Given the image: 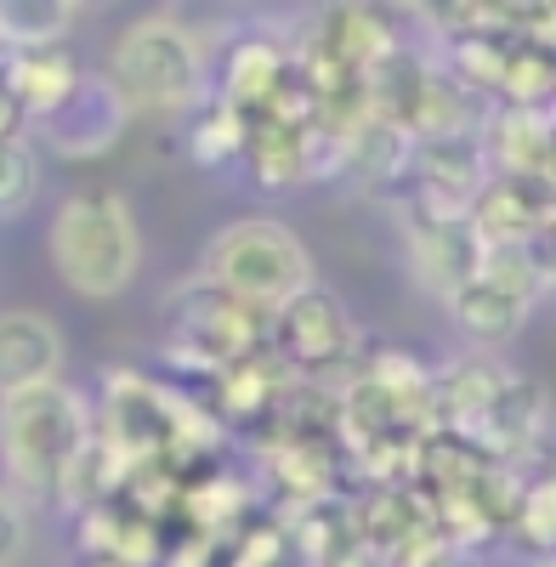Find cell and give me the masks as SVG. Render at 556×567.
I'll return each instance as SVG.
<instances>
[{
    "label": "cell",
    "instance_id": "obj_8",
    "mask_svg": "<svg viewBox=\"0 0 556 567\" xmlns=\"http://www.w3.org/2000/svg\"><path fill=\"white\" fill-rule=\"evenodd\" d=\"M488 182V154L483 136L472 131H437L421 148V205L426 216H466L472 199Z\"/></svg>",
    "mask_w": 556,
    "mask_h": 567
},
{
    "label": "cell",
    "instance_id": "obj_20",
    "mask_svg": "<svg viewBox=\"0 0 556 567\" xmlns=\"http://www.w3.org/2000/svg\"><path fill=\"white\" fill-rule=\"evenodd\" d=\"M69 7H74V12H80V7H85V12H97V7H109V0H69Z\"/></svg>",
    "mask_w": 556,
    "mask_h": 567
},
{
    "label": "cell",
    "instance_id": "obj_10",
    "mask_svg": "<svg viewBox=\"0 0 556 567\" xmlns=\"http://www.w3.org/2000/svg\"><path fill=\"white\" fill-rule=\"evenodd\" d=\"M278 318V341H285V358L301 369H323V363H341L352 352V323L347 307L336 296H323L318 284H307L301 296H290L285 307H272Z\"/></svg>",
    "mask_w": 556,
    "mask_h": 567
},
{
    "label": "cell",
    "instance_id": "obj_17",
    "mask_svg": "<svg viewBox=\"0 0 556 567\" xmlns=\"http://www.w3.org/2000/svg\"><path fill=\"white\" fill-rule=\"evenodd\" d=\"M34 182H40V165L23 148V136H0V221L34 199Z\"/></svg>",
    "mask_w": 556,
    "mask_h": 567
},
{
    "label": "cell",
    "instance_id": "obj_13",
    "mask_svg": "<svg viewBox=\"0 0 556 567\" xmlns=\"http://www.w3.org/2000/svg\"><path fill=\"white\" fill-rule=\"evenodd\" d=\"M0 85L18 97L23 120H40L80 85V69L63 45H29V52H0Z\"/></svg>",
    "mask_w": 556,
    "mask_h": 567
},
{
    "label": "cell",
    "instance_id": "obj_12",
    "mask_svg": "<svg viewBox=\"0 0 556 567\" xmlns=\"http://www.w3.org/2000/svg\"><path fill=\"white\" fill-rule=\"evenodd\" d=\"M414 261H421V278L449 301L460 284L477 272L483 239L472 233L466 216H421L414 221Z\"/></svg>",
    "mask_w": 556,
    "mask_h": 567
},
{
    "label": "cell",
    "instance_id": "obj_6",
    "mask_svg": "<svg viewBox=\"0 0 556 567\" xmlns=\"http://www.w3.org/2000/svg\"><path fill=\"white\" fill-rule=\"evenodd\" d=\"M256 347V307L216 290L210 278L188 284L171 307V352L194 369H234Z\"/></svg>",
    "mask_w": 556,
    "mask_h": 567
},
{
    "label": "cell",
    "instance_id": "obj_2",
    "mask_svg": "<svg viewBox=\"0 0 556 567\" xmlns=\"http://www.w3.org/2000/svg\"><path fill=\"white\" fill-rule=\"evenodd\" d=\"M52 267L85 301H114L143 267V233L120 194L80 187L58 205L52 221Z\"/></svg>",
    "mask_w": 556,
    "mask_h": 567
},
{
    "label": "cell",
    "instance_id": "obj_9",
    "mask_svg": "<svg viewBox=\"0 0 556 567\" xmlns=\"http://www.w3.org/2000/svg\"><path fill=\"white\" fill-rule=\"evenodd\" d=\"M483 250L500 245H534V233L550 221V182L539 176H488L483 194L466 210Z\"/></svg>",
    "mask_w": 556,
    "mask_h": 567
},
{
    "label": "cell",
    "instance_id": "obj_14",
    "mask_svg": "<svg viewBox=\"0 0 556 567\" xmlns=\"http://www.w3.org/2000/svg\"><path fill=\"white\" fill-rule=\"evenodd\" d=\"M483 154H488V165H500V176L550 182V120H545V109H505L483 136Z\"/></svg>",
    "mask_w": 556,
    "mask_h": 567
},
{
    "label": "cell",
    "instance_id": "obj_3",
    "mask_svg": "<svg viewBox=\"0 0 556 567\" xmlns=\"http://www.w3.org/2000/svg\"><path fill=\"white\" fill-rule=\"evenodd\" d=\"M205 278L216 284V290H227L234 301H245L256 312L261 307L272 312V307H285L290 296H301L312 284V256L285 221L239 216L205 245Z\"/></svg>",
    "mask_w": 556,
    "mask_h": 567
},
{
    "label": "cell",
    "instance_id": "obj_5",
    "mask_svg": "<svg viewBox=\"0 0 556 567\" xmlns=\"http://www.w3.org/2000/svg\"><path fill=\"white\" fill-rule=\"evenodd\" d=\"M539 290H545V267L534 245H500V250H483L477 272L449 296V312L477 347H505L528 323V307L539 301Z\"/></svg>",
    "mask_w": 556,
    "mask_h": 567
},
{
    "label": "cell",
    "instance_id": "obj_7",
    "mask_svg": "<svg viewBox=\"0 0 556 567\" xmlns=\"http://www.w3.org/2000/svg\"><path fill=\"white\" fill-rule=\"evenodd\" d=\"M125 120H131V109L120 103V91L109 80H80L69 97L52 114H40L34 125L45 131V142H52L58 154L97 159V154H109L114 142L125 136Z\"/></svg>",
    "mask_w": 556,
    "mask_h": 567
},
{
    "label": "cell",
    "instance_id": "obj_11",
    "mask_svg": "<svg viewBox=\"0 0 556 567\" xmlns=\"http://www.w3.org/2000/svg\"><path fill=\"white\" fill-rule=\"evenodd\" d=\"M58 369H63V336L52 318L29 307L0 312V398L58 381Z\"/></svg>",
    "mask_w": 556,
    "mask_h": 567
},
{
    "label": "cell",
    "instance_id": "obj_16",
    "mask_svg": "<svg viewBox=\"0 0 556 567\" xmlns=\"http://www.w3.org/2000/svg\"><path fill=\"white\" fill-rule=\"evenodd\" d=\"M69 18H74L69 0H0V52L58 45L69 34Z\"/></svg>",
    "mask_w": 556,
    "mask_h": 567
},
{
    "label": "cell",
    "instance_id": "obj_15",
    "mask_svg": "<svg viewBox=\"0 0 556 567\" xmlns=\"http://www.w3.org/2000/svg\"><path fill=\"white\" fill-rule=\"evenodd\" d=\"M285 85H290V63L278 45H239L234 52V69H227V109L234 114H250V109H267L285 97Z\"/></svg>",
    "mask_w": 556,
    "mask_h": 567
},
{
    "label": "cell",
    "instance_id": "obj_19",
    "mask_svg": "<svg viewBox=\"0 0 556 567\" xmlns=\"http://www.w3.org/2000/svg\"><path fill=\"white\" fill-rule=\"evenodd\" d=\"M523 534H528L539 550L550 545V488H545V483H539L534 494H523Z\"/></svg>",
    "mask_w": 556,
    "mask_h": 567
},
{
    "label": "cell",
    "instance_id": "obj_4",
    "mask_svg": "<svg viewBox=\"0 0 556 567\" xmlns=\"http://www.w3.org/2000/svg\"><path fill=\"white\" fill-rule=\"evenodd\" d=\"M109 85L131 114H171L199 97L205 85V52L199 34L182 29L176 18H143L114 40Z\"/></svg>",
    "mask_w": 556,
    "mask_h": 567
},
{
    "label": "cell",
    "instance_id": "obj_18",
    "mask_svg": "<svg viewBox=\"0 0 556 567\" xmlns=\"http://www.w3.org/2000/svg\"><path fill=\"white\" fill-rule=\"evenodd\" d=\"M23 550H29V516L7 488H0V567H18Z\"/></svg>",
    "mask_w": 556,
    "mask_h": 567
},
{
    "label": "cell",
    "instance_id": "obj_1",
    "mask_svg": "<svg viewBox=\"0 0 556 567\" xmlns=\"http://www.w3.org/2000/svg\"><path fill=\"white\" fill-rule=\"evenodd\" d=\"M85 449H91V414L85 398L69 392L63 381L0 398V454H7V471L23 494L63 499Z\"/></svg>",
    "mask_w": 556,
    "mask_h": 567
}]
</instances>
